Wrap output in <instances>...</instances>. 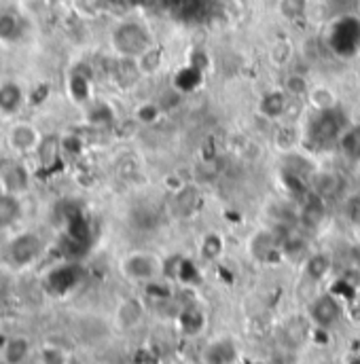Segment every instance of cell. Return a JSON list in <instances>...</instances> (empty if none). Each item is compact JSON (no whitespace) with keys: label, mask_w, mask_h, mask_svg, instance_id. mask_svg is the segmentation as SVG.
I'll return each instance as SVG.
<instances>
[{"label":"cell","mask_w":360,"mask_h":364,"mask_svg":"<svg viewBox=\"0 0 360 364\" xmlns=\"http://www.w3.org/2000/svg\"><path fill=\"white\" fill-rule=\"evenodd\" d=\"M2 138H4V146L6 151L17 157V159H23V157H30V155H36L45 136L41 134V129L32 123V121H26V119H13L6 123L4 132H2Z\"/></svg>","instance_id":"1"},{"label":"cell","mask_w":360,"mask_h":364,"mask_svg":"<svg viewBox=\"0 0 360 364\" xmlns=\"http://www.w3.org/2000/svg\"><path fill=\"white\" fill-rule=\"evenodd\" d=\"M112 45L125 58H138L147 49H151L144 28L134 21H125L112 32Z\"/></svg>","instance_id":"2"},{"label":"cell","mask_w":360,"mask_h":364,"mask_svg":"<svg viewBox=\"0 0 360 364\" xmlns=\"http://www.w3.org/2000/svg\"><path fill=\"white\" fill-rule=\"evenodd\" d=\"M121 269L127 277L132 279H153L157 272H159V263L155 257L151 255H144V252H136V255H129L127 259H123L121 263Z\"/></svg>","instance_id":"3"},{"label":"cell","mask_w":360,"mask_h":364,"mask_svg":"<svg viewBox=\"0 0 360 364\" xmlns=\"http://www.w3.org/2000/svg\"><path fill=\"white\" fill-rule=\"evenodd\" d=\"M0 172L4 176V182H6V191L11 195H17L21 197L23 193L30 191V172L28 168L23 166L21 159H13V161H6L0 166Z\"/></svg>","instance_id":"4"},{"label":"cell","mask_w":360,"mask_h":364,"mask_svg":"<svg viewBox=\"0 0 360 364\" xmlns=\"http://www.w3.org/2000/svg\"><path fill=\"white\" fill-rule=\"evenodd\" d=\"M312 318L316 320V324L329 328L333 326L339 318H342V305L335 296L331 294H322L314 301L312 305Z\"/></svg>","instance_id":"5"},{"label":"cell","mask_w":360,"mask_h":364,"mask_svg":"<svg viewBox=\"0 0 360 364\" xmlns=\"http://www.w3.org/2000/svg\"><path fill=\"white\" fill-rule=\"evenodd\" d=\"M26 102V93L19 83L15 81H4L0 83V114L2 117H13Z\"/></svg>","instance_id":"6"},{"label":"cell","mask_w":360,"mask_h":364,"mask_svg":"<svg viewBox=\"0 0 360 364\" xmlns=\"http://www.w3.org/2000/svg\"><path fill=\"white\" fill-rule=\"evenodd\" d=\"M21 216V201L17 195H0V229H9Z\"/></svg>","instance_id":"7"},{"label":"cell","mask_w":360,"mask_h":364,"mask_svg":"<svg viewBox=\"0 0 360 364\" xmlns=\"http://www.w3.org/2000/svg\"><path fill=\"white\" fill-rule=\"evenodd\" d=\"M30 354V343L21 337H13L6 341L4 350H2V356L9 364H19L26 360V356Z\"/></svg>","instance_id":"8"},{"label":"cell","mask_w":360,"mask_h":364,"mask_svg":"<svg viewBox=\"0 0 360 364\" xmlns=\"http://www.w3.org/2000/svg\"><path fill=\"white\" fill-rule=\"evenodd\" d=\"M307 97H309V104H312L314 108H318L320 112H324V110H333V108H335V104H337L335 93L329 90V87H314V90H309Z\"/></svg>","instance_id":"9"},{"label":"cell","mask_w":360,"mask_h":364,"mask_svg":"<svg viewBox=\"0 0 360 364\" xmlns=\"http://www.w3.org/2000/svg\"><path fill=\"white\" fill-rule=\"evenodd\" d=\"M286 108H288V97L282 91H273L270 95H265L263 102H261V110L271 119L286 112Z\"/></svg>","instance_id":"10"},{"label":"cell","mask_w":360,"mask_h":364,"mask_svg":"<svg viewBox=\"0 0 360 364\" xmlns=\"http://www.w3.org/2000/svg\"><path fill=\"white\" fill-rule=\"evenodd\" d=\"M329 269H331V261L324 255H314L305 265V273L309 275V279H322Z\"/></svg>","instance_id":"11"},{"label":"cell","mask_w":360,"mask_h":364,"mask_svg":"<svg viewBox=\"0 0 360 364\" xmlns=\"http://www.w3.org/2000/svg\"><path fill=\"white\" fill-rule=\"evenodd\" d=\"M280 11H282L284 17H288V19L301 17L303 11H305V0H282V2H280Z\"/></svg>","instance_id":"12"},{"label":"cell","mask_w":360,"mask_h":364,"mask_svg":"<svg viewBox=\"0 0 360 364\" xmlns=\"http://www.w3.org/2000/svg\"><path fill=\"white\" fill-rule=\"evenodd\" d=\"M286 91H288L290 95H295V97H301V95H307V93H309V85H307V81H305L303 77L292 75V77H288V81H286Z\"/></svg>","instance_id":"13"},{"label":"cell","mask_w":360,"mask_h":364,"mask_svg":"<svg viewBox=\"0 0 360 364\" xmlns=\"http://www.w3.org/2000/svg\"><path fill=\"white\" fill-rule=\"evenodd\" d=\"M221 250H223V244H221V240H218L216 235H208V237L203 240L201 252H203L206 259H216V257L221 255Z\"/></svg>","instance_id":"14"},{"label":"cell","mask_w":360,"mask_h":364,"mask_svg":"<svg viewBox=\"0 0 360 364\" xmlns=\"http://www.w3.org/2000/svg\"><path fill=\"white\" fill-rule=\"evenodd\" d=\"M157 114H159V110H157L155 104H144V106H140L138 112H136V117H138L142 123H153V121H157Z\"/></svg>","instance_id":"15"},{"label":"cell","mask_w":360,"mask_h":364,"mask_svg":"<svg viewBox=\"0 0 360 364\" xmlns=\"http://www.w3.org/2000/svg\"><path fill=\"white\" fill-rule=\"evenodd\" d=\"M9 191H6V182H4V176H2V172H0V195H6Z\"/></svg>","instance_id":"16"}]
</instances>
